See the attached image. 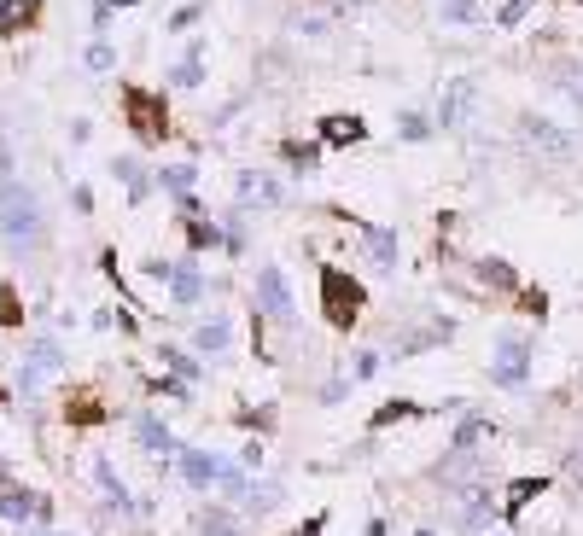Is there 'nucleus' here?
I'll list each match as a JSON object with an SVG mask.
<instances>
[{
  "label": "nucleus",
  "instance_id": "nucleus-1",
  "mask_svg": "<svg viewBox=\"0 0 583 536\" xmlns=\"http://www.w3.org/2000/svg\"><path fill=\"white\" fill-rule=\"evenodd\" d=\"M0 239H12V245H24V251L47 245V204H41V193L24 187L18 175L0 181Z\"/></svg>",
  "mask_w": 583,
  "mask_h": 536
},
{
  "label": "nucleus",
  "instance_id": "nucleus-2",
  "mask_svg": "<svg viewBox=\"0 0 583 536\" xmlns=\"http://www.w3.org/2000/svg\"><path fill=\"white\" fill-rule=\"evenodd\" d=\"M315 286H321V315H327V327L333 333H350V327H362V315H368V286L339 263H315Z\"/></svg>",
  "mask_w": 583,
  "mask_h": 536
},
{
  "label": "nucleus",
  "instance_id": "nucleus-3",
  "mask_svg": "<svg viewBox=\"0 0 583 536\" xmlns=\"http://www.w3.org/2000/svg\"><path fill=\"white\" fill-rule=\"evenodd\" d=\"M537 373V333L525 327H502L490 338V385L496 391H525Z\"/></svg>",
  "mask_w": 583,
  "mask_h": 536
},
{
  "label": "nucleus",
  "instance_id": "nucleus-4",
  "mask_svg": "<svg viewBox=\"0 0 583 536\" xmlns=\"http://www.w3.org/2000/svg\"><path fill=\"white\" fill-rule=\"evenodd\" d=\"M514 134H519V146H525L537 164H572V158H578V134L560 129V123L543 117V111H519Z\"/></svg>",
  "mask_w": 583,
  "mask_h": 536
},
{
  "label": "nucleus",
  "instance_id": "nucleus-5",
  "mask_svg": "<svg viewBox=\"0 0 583 536\" xmlns=\"http://www.w3.org/2000/svg\"><path fill=\"white\" fill-rule=\"evenodd\" d=\"M251 315H263L269 327L280 333H298V292H292V280H286V268L280 263H263L257 268V286H251Z\"/></svg>",
  "mask_w": 583,
  "mask_h": 536
},
{
  "label": "nucleus",
  "instance_id": "nucleus-6",
  "mask_svg": "<svg viewBox=\"0 0 583 536\" xmlns=\"http://www.w3.org/2000/svg\"><path fill=\"white\" fill-rule=\"evenodd\" d=\"M65 362H70V356H65V344H59L53 333L30 338V344H24V356H18V391H24V397H41V391L65 373Z\"/></svg>",
  "mask_w": 583,
  "mask_h": 536
},
{
  "label": "nucleus",
  "instance_id": "nucleus-7",
  "mask_svg": "<svg viewBox=\"0 0 583 536\" xmlns=\"http://www.w3.org/2000/svg\"><path fill=\"white\" fill-rule=\"evenodd\" d=\"M479 76H449L444 88H438V111H432V123H438V134H461L473 129V117H479Z\"/></svg>",
  "mask_w": 583,
  "mask_h": 536
},
{
  "label": "nucleus",
  "instance_id": "nucleus-8",
  "mask_svg": "<svg viewBox=\"0 0 583 536\" xmlns=\"http://www.w3.org/2000/svg\"><path fill=\"white\" fill-rule=\"evenodd\" d=\"M123 117H129V129H135L140 146H164V134H170V105L164 94H152V88H123Z\"/></svg>",
  "mask_w": 583,
  "mask_h": 536
},
{
  "label": "nucleus",
  "instance_id": "nucleus-9",
  "mask_svg": "<svg viewBox=\"0 0 583 536\" xmlns=\"http://www.w3.org/2000/svg\"><path fill=\"white\" fill-rule=\"evenodd\" d=\"M286 204V187H280L275 169H240L234 175V210L257 216V210H280Z\"/></svg>",
  "mask_w": 583,
  "mask_h": 536
},
{
  "label": "nucleus",
  "instance_id": "nucleus-10",
  "mask_svg": "<svg viewBox=\"0 0 583 536\" xmlns=\"http://www.w3.org/2000/svg\"><path fill=\"white\" fill-rule=\"evenodd\" d=\"M327 216H339V222H350L356 234H362V245H368V263L379 268V274H397V257H403V239H397V228H379V222H362V216H350V210H327Z\"/></svg>",
  "mask_w": 583,
  "mask_h": 536
},
{
  "label": "nucleus",
  "instance_id": "nucleus-11",
  "mask_svg": "<svg viewBox=\"0 0 583 536\" xmlns=\"http://www.w3.org/2000/svg\"><path fill=\"white\" fill-rule=\"evenodd\" d=\"M175 472H181V484H187L193 496H216V472H222V455H216V449H199V443H181V455H175Z\"/></svg>",
  "mask_w": 583,
  "mask_h": 536
},
{
  "label": "nucleus",
  "instance_id": "nucleus-12",
  "mask_svg": "<svg viewBox=\"0 0 583 536\" xmlns=\"http://www.w3.org/2000/svg\"><path fill=\"white\" fill-rule=\"evenodd\" d=\"M234 333H240L234 315H228V309H210L205 321H193L187 350H193V356H228V350H234Z\"/></svg>",
  "mask_w": 583,
  "mask_h": 536
},
{
  "label": "nucleus",
  "instance_id": "nucleus-13",
  "mask_svg": "<svg viewBox=\"0 0 583 536\" xmlns=\"http://www.w3.org/2000/svg\"><path fill=\"white\" fill-rule=\"evenodd\" d=\"M94 478H100V496L117 519H146V513H152V502H135V496H129V484L117 478V467H111L105 455H94Z\"/></svg>",
  "mask_w": 583,
  "mask_h": 536
},
{
  "label": "nucleus",
  "instance_id": "nucleus-14",
  "mask_svg": "<svg viewBox=\"0 0 583 536\" xmlns=\"http://www.w3.org/2000/svg\"><path fill=\"white\" fill-rule=\"evenodd\" d=\"M502 437V426L479 414V408H467V414H455V432H449V449H467V455H484L490 443Z\"/></svg>",
  "mask_w": 583,
  "mask_h": 536
},
{
  "label": "nucleus",
  "instance_id": "nucleus-15",
  "mask_svg": "<svg viewBox=\"0 0 583 536\" xmlns=\"http://www.w3.org/2000/svg\"><path fill=\"white\" fill-rule=\"evenodd\" d=\"M135 443L146 449V455H164V461H175L181 455V437L152 414V408H135Z\"/></svg>",
  "mask_w": 583,
  "mask_h": 536
},
{
  "label": "nucleus",
  "instance_id": "nucleus-16",
  "mask_svg": "<svg viewBox=\"0 0 583 536\" xmlns=\"http://www.w3.org/2000/svg\"><path fill=\"white\" fill-rule=\"evenodd\" d=\"M205 298H210V274L199 268V257L175 263V280H170V303L175 309H199Z\"/></svg>",
  "mask_w": 583,
  "mask_h": 536
},
{
  "label": "nucleus",
  "instance_id": "nucleus-17",
  "mask_svg": "<svg viewBox=\"0 0 583 536\" xmlns=\"http://www.w3.org/2000/svg\"><path fill=\"white\" fill-rule=\"evenodd\" d=\"M315 140L333 152V146H362L368 140V123L356 117V111H327L321 123H315Z\"/></svg>",
  "mask_w": 583,
  "mask_h": 536
},
{
  "label": "nucleus",
  "instance_id": "nucleus-18",
  "mask_svg": "<svg viewBox=\"0 0 583 536\" xmlns=\"http://www.w3.org/2000/svg\"><path fill=\"white\" fill-rule=\"evenodd\" d=\"M280 507H286V484L257 472V478L245 484V496H240V513L245 519H269V513H280Z\"/></svg>",
  "mask_w": 583,
  "mask_h": 536
},
{
  "label": "nucleus",
  "instance_id": "nucleus-19",
  "mask_svg": "<svg viewBox=\"0 0 583 536\" xmlns=\"http://www.w3.org/2000/svg\"><path fill=\"white\" fill-rule=\"evenodd\" d=\"M473 280H479L484 292H496V298H514L519 292V268L508 257H473Z\"/></svg>",
  "mask_w": 583,
  "mask_h": 536
},
{
  "label": "nucleus",
  "instance_id": "nucleus-20",
  "mask_svg": "<svg viewBox=\"0 0 583 536\" xmlns=\"http://www.w3.org/2000/svg\"><path fill=\"white\" fill-rule=\"evenodd\" d=\"M199 536H251V519L228 502H205L199 507Z\"/></svg>",
  "mask_w": 583,
  "mask_h": 536
},
{
  "label": "nucleus",
  "instance_id": "nucleus-21",
  "mask_svg": "<svg viewBox=\"0 0 583 536\" xmlns=\"http://www.w3.org/2000/svg\"><path fill=\"white\" fill-rule=\"evenodd\" d=\"M280 158H286V175H298V181H309V175H321V158H327V146L321 140H280Z\"/></svg>",
  "mask_w": 583,
  "mask_h": 536
},
{
  "label": "nucleus",
  "instance_id": "nucleus-22",
  "mask_svg": "<svg viewBox=\"0 0 583 536\" xmlns=\"http://www.w3.org/2000/svg\"><path fill=\"white\" fill-rule=\"evenodd\" d=\"M549 484H554V478H514V484L502 490V525H519V513H525L531 502H543V496H549Z\"/></svg>",
  "mask_w": 583,
  "mask_h": 536
},
{
  "label": "nucleus",
  "instance_id": "nucleus-23",
  "mask_svg": "<svg viewBox=\"0 0 583 536\" xmlns=\"http://www.w3.org/2000/svg\"><path fill=\"white\" fill-rule=\"evenodd\" d=\"M432 408L426 402H409V397H391V402H379L374 414H368V432H391V426H409V420H426Z\"/></svg>",
  "mask_w": 583,
  "mask_h": 536
},
{
  "label": "nucleus",
  "instance_id": "nucleus-24",
  "mask_svg": "<svg viewBox=\"0 0 583 536\" xmlns=\"http://www.w3.org/2000/svg\"><path fill=\"white\" fill-rule=\"evenodd\" d=\"M549 88L583 117V59H554L549 65Z\"/></svg>",
  "mask_w": 583,
  "mask_h": 536
},
{
  "label": "nucleus",
  "instance_id": "nucleus-25",
  "mask_svg": "<svg viewBox=\"0 0 583 536\" xmlns=\"http://www.w3.org/2000/svg\"><path fill=\"white\" fill-rule=\"evenodd\" d=\"M35 513H41V496H35V490H24V484H0V519L35 525Z\"/></svg>",
  "mask_w": 583,
  "mask_h": 536
},
{
  "label": "nucleus",
  "instance_id": "nucleus-26",
  "mask_svg": "<svg viewBox=\"0 0 583 536\" xmlns=\"http://www.w3.org/2000/svg\"><path fill=\"white\" fill-rule=\"evenodd\" d=\"M41 24V0H0V35H24Z\"/></svg>",
  "mask_w": 583,
  "mask_h": 536
},
{
  "label": "nucleus",
  "instance_id": "nucleus-27",
  "mask_svg": "<svg viewBox=\"0 0 583 536\" xmlns=\"http://www.w3.org/2000/svg\"><path fill=\"white\" fill-rule=\"evenodd\" d=\"M170 88H205V41H193L170 65Z\"/></svg>",
  "mask_w": 583,
  "mask_h": 536
},
{
  "label": "nucleus",
  "instance_id": "nucleus-28",
  "mask_svg": "<svg viewBox=\"0 0 583 536\" xmlns=\"http://www.w3.org/2000/svg\"><path fill=\"white\" fill-rule=\"evenodd\" d=\"M111 175L129 187V204H146V193L158 187V181L146 175V164H140V158H111Z\"/></svg>",
  "mask_w": 583,
  "mask_h": 536
},
{
  "label": "nucleus",
  "instance_id": "nucleus-29",
  "mask_svg": "<svg viewBox=\"0 0 583 536\" xmlns=\"http://www.w3.org/2000/svg\"><path fill=\"white\" fill-rule=\"evenodd\" d=\"M152 181H158L170 199H187V193L199 187V164H164V169H152Z\"/></svg>",
  "mask_w": 583,
  "mask_h": 536
},
{
  "label": "nucleus",
  "instance_id": "nucleus-30",
  "mask_svg": "<svg viewBox=\"0 0 583 536\" xmlns=\"http://www.w3.org/2000/svg\"><path fill=\"white\" fill-rule=\"evenodd\" d=\"M187 251H193V257L222 251V222H216V216H187Z\"/></svg>",
  "mask_w": 583,
  "mask_h": 536
},
{
  "label": "nucleus",
  "instance_id": "nucleus-31",
  "mask_svg": "<svg viewBox=\"0 0 583 536\" xmlns=\"http://www.w3.org/2000/svg\"><path fill=\"white\" fill-rule=\"evenodd\" d=\"M158 368L175 373V379H187V385H199V379H205V368L193 362V350H187V344H164V350H158Z\"/></svg>",
  "mask_w": 583,
  "mask_h": 536
},
{
  "label": "nucleus",
  "instance_id": "nucleus-32",
  "mask_svg": "<svg viewBox=\"0 0 583 536\" xmlns=\"http://www.w3.org/2000/svg\"><path fill=\"white\" fill-rule=\"evenodd\" d=\"M251 478H257V472H245L240 461H228V455H222V472H216V496H222L228 507H240V496H245V484H251Z\"/></svg>",
  "mask_w": 583,
  "mask_h": 536
},
{
  "label": "nucleus",
  "instance_id": "nucleus-33",
  "mask_svg": "<svg viewBox=\"0 0 583 536\" xmlns=\"http://www.w3.org/2000/svg\"><path fill=\"white\" fill-rule=\"evenodd\" d=\"M484 12H479V0H438V24L444 30H473Z\"/></svg>",
  "mask_w": 583,
  "mask_h": 536
},
{
  "label": "nucleus",
  "instance_id": "nucleus-34",
  "mask_svg": "<svg viewBox=\"0 0 583 536\" xmlns=\"http://www.w3.org/2000/svg\"><path fill=\"white\" fill-rule=\"evenodd\" d=\"M379 368H385V350H350V362H344L350 385H368V379H379Z\"/></svg>",
  "mask_w": 583,
  "mask_h": 536
},
{
  "label": "nucleus",
  "instance_id": "nucleus-35",
  "mask_svg": "<svg viewBox=\"0 0 583 536\" xmlns=\"http://www.w3.org/2000/svg\"><path fill=\"white\" fill-rule=\"evenodd\" d=\"M432 134H438V123H432L426 111H403V117H397V140H409V146H426Z\"/></svg>",
  "mask_w": 583,
  "mask_h": 536
},
{
  "label": "nucleus",
  "instance_id": "nucleus-36",
  "mask_svg": "<svg viewBox=\"0 0 583 536\" xmlns=\"http://www.w3.org/2000/svg\"><path fill=\"white\" fill-rule=\"evenodd\" d=\"M514 303H519V315H525V321H537V327L549 321V292H543V286H519Z\"/></svg>",
  "mask_w": 583,
  "mask_h": 536
},
{
  "label": "nucleus",
  "instance_id": "nucleus-37",
  "mask_svg": "<svg viewBox=\"0 0 583 536\" xmlns=\"http://www.w3.org/2000/svg\"><path fill=\"white\" fill-rule=\"evenodd\" d=\"M193 391H199V385H187V379H175V373H158V379H152V397H164V402H193Z\"/></svg>",
  "mask_w": 583,
  "mask_h": 536
},
{
  "label": "nucleus",
  "instance_id": "nucleus-38",
  "mask_svg": "<svg viewBox=\"0 0 583 536\" xmlns=\"http://www.w3.org/2000/svg\"><path fill=\"white\" fill-rule=\"evenodd\" d=\"M531 12H537V0H502V6H496V30H519Z\"/></svg>",
  "mask_w": 583,
  "mask_h": 536
},
{
  "label": "nucleus",
  "instance_id": "nucleus-39",
  "mask_svg": "<svg viewBox=\"0 0 583 536\" xmlns=\"http://www.w3.org/2000/svg\"><path fill=\"white\" fill-rule=\"evenodd\" d=\"M350 391H356V385H350V373H333V379H327V385H321V391H315V402H321V408H339L344 397H350Z\"/></svg>",
  "mask_w": 583,
  "mask_h": 536
},
{
  "label": "nucleus",
  "instance_id": "nucleus-40",
  "mask_svg": "<svg viewBox=\"0 0 583 536\" xmlns=\"http://www.w3.org/2000/svg\"><path fill=\"white\" fill-rule=\"evenodd\" d=\"M65 420H76V426H100L105 408H94V397H70L65 402Z\"/></svg>",
  "mask_w": 583,
  "mask_h": 536
},
{
  "label": "nucleus",
  "instance_id": "nucleus-41",
  "mask_svg": "<svg viewBox=\"0 0 583 536\" xmlns=\"http://www.w3.org/2000/svg\"><path fill=\"white\" fill-rule=\"evenodd\" d=\"M292 30L304 35V41H321V35L333 30V18H327V12H298V18H292Z\"/></svg>",
  "mask_w": 583,
  "mask_h": 536
},
{
  "label": "nucleus",
  "instance_id": "nucleus-42",
  "mask_svg": "<svg viewBox=\"0 0 583 536\" xmlns=\"http://www.w3.org/2000/svg\"><path fill=\"white\" fill-rule=\"evenodd\" d=\"M263 461H269V437H245V443H240V467L245 472H263Z\"/></svg>",
  "mask_w": 583,
  "mask_h": 536
},
{
  "label": "nucleus",
  "instance_id": "nucleus-43",
  "mask_svg": "<svg viewBox=\"0 0 583 536\" xmlns=\"http://www.w3.org/2000/svg\"><path fill=\"white\" fill-rule=\"evenodd\" d=\"M88 70H117V47H111V41H105V35H94V47H88Z\"/></svg>",
  "mask_w": 583,
  "mask_h": 536
},
{
  "label": "nucleus",
  "instance_id": "nucleus-44",
  "mask_svg": "<svg viewBox=\"0 0 583 536\" xmlns=\"http://www.w3.org/2000/svg\"><path fill=\"white\" fill-rule=\"evenodd\" d=\"M0 321H6V327H24V303H18V286H0Z\"/></svg>",
  "mask_w": 583,
  "mask_h": 536
},
{
  "label": "nucleus",
  "instance_id": "nucleus-45",
  "mask_svg": "<svg viewBox=\"0 0 583 536\" xmlns=\"http://www.w3.org/2000/svg\"><path fill=\"white\" fill-rule=\"evenodd\" d=\"M199 18H205V6H199V0H193V6H175V12H170V24H164V30H170V35H181V30H193Z\"/></svg>",
  "mask_w": 583,
  "mask_h": 536
},
{
  "label": "nucleus",
  "instance_id": "nucleus-46",
  "mask_svg": "<svg viewBox=\"0 0 583 536\" xmlns=\"http://www.w3.org/2000/svg\"><path fill=\"white\" fill-rule=\"evenodd\" d=\"M566 478H572V484L583 490V437L572 443V449H566Z\"/></svg>",
  "mask_w": 583,
  "mask_h": 536
},
{
  "label": "nucleus",
  "instance_id": "nucleus-47",
  "mask_svg": "<svg viewBox=\"0 0 583 536\" xmlns=\"http://www.w3.org/2000/svg\"><path fill=\"white\" fill-rule=\"evenodd\" d=\"M140 274H146V280H164V286H170V280H175V263L152 257V263H140Z\"/></svg>",
  "mask_w": 583,
  "mask_h": 536
},
{
  "label": "nucleus",
  "instance_id": "nucleus-48",
  "mask_svg": "<svg viewBox=\"0 0 583 536\" xmlns=\"http://www.w3.org/2000/svg\"><path fill=\"white\" fill-rule=\"evenodd\" d=\"M327 519H333V513L321 507V513H309V519H304V525H298L292 536H327Z\"/></svg>",
  "mask_w": 583,
  "mask_h": 536
},
{
  "label": "nucleus",
  "instance_id": "nucleus-49",
  "mask_svg": "<svg viewBox=\"0 0 583 536\" xmlns=\"http://www.w3.org/2000/svg\"><path fill=\"white\" fill-rule=\"evenodd\" d=\"M70 204H76V210H82V216H94V193H88V187H82V181H76V187H70Z\"/></svg>",
  "mask_w": 583,
  "mask_h": 536
},
{
  "label": "nucleus",
  "instance_id": "nucleus-50",
  "mask_svg": "<svg viewBox=\"0 0 583 536\" xmlns=\"http://www.w3.org/2000/svg\"><path fill=\"white\" fill-rule=\"evenodd\" d=\"M356 6H362V0H333V12H356Z\"/></svg>",
  "mask_w": 583,
  "mask_h": 536
},
{
  "label": "nucleus",
  "instance_id": "nucleus-51",
  "mask_svg": "<svg viewBox=\"0 0 583 536\" xmlns=\"http://www.w3.org/2000/svg\"><path fill=\"white\" fill-rule=\"evenodd\" d=\"M0 484H12V467H6V461H0Z\"/></svg>",
  "mask_w": 583,
  "mask_h": 536
},
{
  "label": "nucleus",
  "instance_id": "nucleus-52",
  "mask_svg": "<svg viewBox=\"0 0 583 536\" xmlns=\"http://www.w3.org/2000/svg\"><path fill=\"white\" fill-rule=\"evenodd\" d=\"M30 536H70V531H47V525H41V531H30Z\"/></svg>",
  "mask_w": 583,
  "mask_h": 536
},
{
  "label": "nucleus",
  "instance_id": "nucleus-53",
  "mask_svg": "<svg viewBox=\"0 0 583 536\" xmlns=\"http://www.w3.org/2000/svg\"><path fill=\"white\" fill-rule=\"evenodd\" d=\"M414 536H438V531H432V525H420V531H414Z\"/></svg>",
  "mask_w": 583,
  "mask_h": 536
},
{
  "label": "nucleus",
  "instance_id": "nucleus-54",
  "mask_svg": "<svg viewBox=\"0 0 583 536\" xmlns=\"http://www.w3.org/2000/svg\"><path fill=\"white\" fill-rule=\"evenodd\" d=\"M484 536H508V531H484Z\"/></svg>",
  "mask_w": 583,
  "mask_h": 536
},
{
  "label": "nucleus",
  "instance_id": "nucleus-55",
  "mask_svg": "<svg viewBox=\"0 0 583 536\" xmlns=\"http://www.w3.org/2000/svg\"><path fill=\"white\" fill-rule=\"evenodd\" d=\"M572 6H583V0H572Z\"/></svg>",
  "mask_w": 583,
  "mask_h": 536
}]
</instances>
